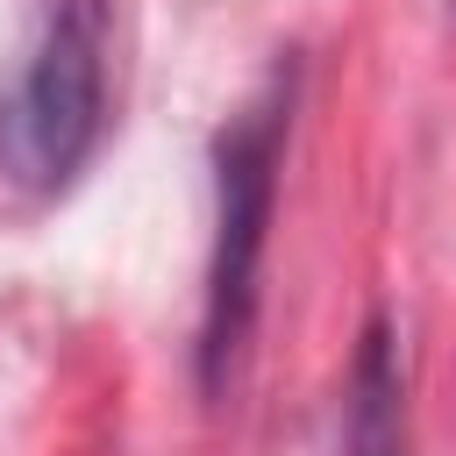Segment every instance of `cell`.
Returning a JSON list of instances; mask_svg holds the SVG:
<instances>
[{
    "instance_id": "1",
    "label": "cell",
    "mask_w": 456,
    "mask_h": 456,
    "mask_svg": "<svg viewBox=\"0 0 456 456\" xmlns=\"http://www.w3.org/2000/svg\"><path fill=\"white\" fill-rule=\"evenodd\" d=\"M285 135H292V64H278L214 135V242H207V292H200V342H192V370L207 399H228L249 363Z\"/></svg>"
},
{
    "instance_id": "2",
    "label": "cell",
    "mask_w": 456,
    "mask_h": 456,
    "mask_svg": "<svg viewBox=\"0 0 456 456\" xmlns=\"http://www.w3.org/2000/svg\"><path fill=\"white\" fill-rule=\"evenodd\" d=\"M114 7L50 0L36 43L0 86V178L28 200H57L100 150L114 121Z\"/></svg>"
},
{
    "instance_id": "3",
    "label": "cell",
    "mask_w": 456,
    "mask_h": 456,
    "mask_svg": "<svg viewBox=\"0 0 456 456\" xmlns=\"http://www.w3.org/2000/svg\"><path fill=\"white\" fill-rule=\"evenodd\" d=\"M342 456H406V378L392 321L370 314L349 363V406H342Z\"/></svg>"
}]
</instances>
